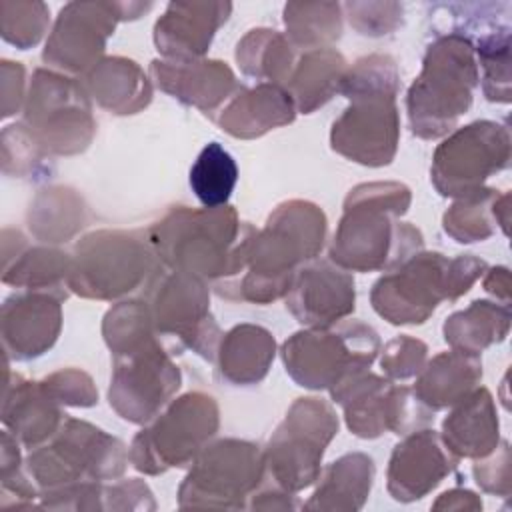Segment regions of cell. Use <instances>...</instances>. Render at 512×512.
Masks as SVG:
<instances>
[{
	"mask_svg": "<svg viewBox=\"0 0 512 512\" xmlns=\"http://www.w3.org/2000/svg\"><path fill=\"white\" fill-rule=\"evenodd\" d=\"M438 434L458 460L488 456L500 442V422L490 390L478 386L456 402Z\"/></svg>",
	"mask_w": 512,
	"mask_h": 512,
	"instance_id": "obj_27",
	"label": "cell"
},
{
	"mask_svg": "<svg viewBox=\"0 0 512 512\" xmlns=\"http://www.w3.org/2000/svg\"><path fill=\"white\" fill-rule=\"evenodd\" d=\"M458 466L440 434L420 428L406 434L392 450L386 470V488L396 502H416L428 496Z\"/></svg>",
	"mask_w": 512,
	"mask_h": 512,
	"instance_id": "obj_20",
	"label": "cell"
},
{
	"mask_svg": "<svg viewBox=\"0 0 512 512\" xmlns=\"http://www.w3.org/2000/svg\"><path fill=\"white\" fill-rule=\"evenodd\" d=\"M104 510H156L154 494L140 478H116L104 482Z\"/></svg>",
	"mask_w": 512,
	"mask_h": 512,
	"instance_id": "obj_48",
	"label": "cell"
},
{
	"mask_svg": "<svg viewBox=\"0 0 512 512\" xmlns=\"http://www.w3.org/2000/svg\"><path fill=\"white\" fill-rule=\"evenodd\" d=\"M480 70L472 40L442 32L426 48L422 70L406 94L410 130L422 140L448 136L474 100Z\"/></svg>",
	"mask_w": 512,
	"mask_h": 512,
	"instance_id": "obj_4",
	"label": "cell"
},
{
	"mask_svg": "<svg viewBox=\"0 0 512 512\" xmlns=\"http://www.w3.org/2000/svg\"><path fill=\"white\" fill-rule=\"evenodd\" d=\"M160 262L144 230H94L72 250L70 292L88 300H122L144 288Z\"/></svg>",
	"mask_w": 512,
	"mask_h": 512,
	"instance_id": "obj_5",
	"label": "cell"
},
{
	"mask_svg": "<svg viewBox=\"0 0 512 512\" xmlns=\"http://www.w3.org/2000/svg\"><path fill=\"white\" fill-rule=\"evenodd\" d=\"M488 270L486 260L474 254H460L448 260V302L464 296Z\"/></svg>",
	"mask_w": 512,
	"mask_h": 512,
	"instance_id": "obj_49",
	"label": "cell"
},
{
	"mask_svg": "<svg viewBox=\"0 0 512 512\" xmlns=\"http://www.w3.org/2000/svg\"><path fill=\"white\" fill-rule=\"evenodd\" d=\"M144 300L156 336L172 356L192 350L206 362H214L222 330L210 312L206 280L160 264L144 286Z\"/></svg>",
	"mask_w": 512,
	"mask_h": 512,
	"instance_id": "obj_9",
	"label": "cell"
},
{
	"mask_svg": "<svg viewBox=\"0 0 512 512\" xmlns=\"http://www.w3.org/2000/svg\"><path fill=\"white\" fill-rule=\"evenodd\" d=\"M346 58L336 48H316L298 56L284 88L294 100L296 112L312 114L340 92Z\"/></svg>",
	"mask_w": 512,
	"mask_h": 512,
	"instance_id": "obj_33",
	"label": "cell"
},
{
	"mask_svg": "<svg viewBox=\"0 0 512 512\" xmlns=\"http://www.w3.org/2000/svg\"><path fill=\"white\" fill-rule=\"evenodd\" d=\"M152 84L174 100L214 116L238 90L234 70L224 60L200 58L188 62L154 58L148 66Z\"/></svg>",
	"mask_w": 512,
	"mask_h": 512,
	"instance_id": "obj_22",
	"label": "cell"
},
{
	"mask_svg": "<svg viewBox=\"0 0 512 512\" xmlns=\"http://www.w3.org/2000/svg\"><path fill=\"white\" fill-rule=\"evenodd\" d=\"M474 482L494 496H510V444L500 440L498 446L484 458H476L472 466Z\"/></svg>",
	"mask_w": 512,
	"mask_h": 512,
	"instance_id": "obj_47",
	"label": "cell"
},
{
	"mask_svg": "<svg viewBox=\"0 0 512 512\" xmlns=\"http://www.w3.org/2000/svg\"><path fill=\"white\" fill-rule=\"evenodd\" d=\"M152 2H68L60 8L42 50V62L68 76H84L106 50L118 22L136 20Z\"/></svg>",
	"mask_w": 512,
	"mask_h": 512,
	"instance_id": "obj_14",
	"label": "cell"
},
{
	"mask_svg": "<svg viewBox=\"0 0 512 512\" xmlns=\"http://www.w3.org/2000/svg\"><path fill=\"white\" fill-rule=\"evenodd\" d=\"M328 392L332 402L342 406L348 430L364 440L386 432L406 436L434 420V412L416 398L410 386L394 384L370 370L350 374Z\"/></svg>",
	"mask_w": 512,
	"mask_h": 512,
	"instance_id": "obj_13",
	"label": "cell"
},
{
	"mask_svg": "<svg viewBox=\"0 0 512 512\" xmlns=\"http://www.w3.org/2000/svg\"><path fill=\"white\" fill-rule=\"evenodd\" d=\"M48 156L84 152L96 136L92 98L80 78L36 68L20 120Z\"/></svg>",
	"mask_w": 512,
	"mask_h": 512,
	"instance_id": "obj_11",
	"label": "cell"
},
{
	"mask_svg": "<svg viewBox=\"0 0 512 512\" xmlns=\"http://www.w3.org/2000/svg\"><path fill=\"white\" fill-rule=\"evenodd\" d=\"M400 142V114L392 96L352 98L332 122L330 146L350 162L380 168L388 166Z\"/></svg>",
	"mask_w": 512,
	"mask_h": 512,
	"instance_id": "obj_18",
	"label": "cell"
},
{
	"mask_svg": "<svg viewBox=\"0 0 512 512\" xmlns=\"http://www.w3.org/2000/svg\"><path fill=\"white\" fill-rule=\"evenodd\" d=\"M378 332L360 320L304 328L280 348L286 374L302 388L330 390L350 374L368 370L380 352Z\"/></svg>",
	"mask_w": 512,
	"mask_h": 512,
	"instance_id": "obj_7",
	"label": "cell"
},
{
	"mask_svg": "<svg viewBox=\"0 0 512 512\" xmlns=\"http://www.w3.org/2000/svg\"><path fill=\"white\" fill-rule=\"evenodd\" d=\"M510 130L494 120H476L452 130L434 150L430 180L440 196L464 198L510 166Z\"/></svg>",
	"mask_w": 512,
	"mask_h": 512,
	"instance_id": "obj_15",
	"label": "cell"
},
{
	"mask_svg": "<svg viewBox=\"0 0 512 512\" xmlns=\"http://www.w3.org/2000/svg\"><path fill=\"white\" fill-rule=\"evenodd\" d=\"M88 224V206L70 186H46L36 192L26 212L30 234L42 244H62Z\"/></svg>",
	"mask_w": 512,
	"mask_h": 512,
	"instance_id": "obj_32",
	"label": "cell"
},
{
	"mask_svg": "<svg viewBox=\"0 0 512 512\" xmlns=\"http://www.w3.org/2000/svg\"><path fill=\"white\" fill-rule=\"evenodd\" d=\"M342 12L358 34L380 38L402 24L404 6L398 2H346Z\"/></svg>",
	"mask_w": 512,
	"mask_h": 512,
	"instance_id": "obj_45",
	"label": "cell"
},
{
	"mask_svg": "<svg viewBox=\"0 0 512 512\" xmlns=\"http://www.w3.org/2000/svg\"><path fill=\"white\" fill-rule=\"evenodd\" d=\"M180 386L182 374L172 354L158 338H152L128 354L114 356L108 404L122 420L148 424Z\"/></svg>",
	"mask_w": 512,
	"mask_h": 512,
	"instance_id": "obj_16",
	"label": "cell"
},
{
	"mask_svg": "<svg viewBox=\"0 0 512 512\" xmlns=\"http://www.w3.org/2000/svg\"><path fill=\"white\" fill-rule=\"evenodd\" d=\"M266 480L264 446L240 440H210L192 460L178 486L180 508H248L250 496Z\"/></svg>",
	"mask_w": 512,
	"mask_h": 512,
	"instance_id": "obj_12",
	"label": "cell"
},
{
	"mask_svg": "<svg viewBox=\"0 0 512 512\" xmlns=\"http://www.w3.org/2000/svg\"><path fill=\"white\" fill-rule=\"evenodd\" d=\"M478 70L482 68V92L486 100L510 104V24H494L472 40Z\"/></svg>",
	"mask_w": 512,
	"mask_h": 512,
	"instance_id": "obj_38",
	"label": "cell"
},
{
	"mask_svg": "<svg viewBox=\"0 0 512 512\" xmlns=\"http://www.w3.org/2000/svg\"><path fill=\"white\" fill-rule=\"evenodd\" d=\"M292 96L282 84L258 82L252 88L240 90L214 114V124L240 140H254L274 128L288 126L296 118Z\"/></svg>",
	"mask_w": 512,
	"mask_h": 512,
	"instance_id": "obj_25",
	"label": "cell"
},
{
	"mask_svg": "<svg viewBox=\"0 0 512 512\" xmlns=\"http://www.w3.org/2000/svg\"><path fill=\"white\" fill-rule=\"evenodd\" d=\"M400 92V72L398 64L390 54H368L358 58L352 66L346 68L340 92L344 98H362V96H392Z\"/></svg>",
	"mask_w": 512,
	"mask_h": 512,
	"instance_id": "obj_41",
	"label": "cell"
},
{
	"mask_svg": "<svg viewBox=\"0 0 512 512\" xmlns=\"http://www.w3.org/2000/svg\"><path fill=\"white\" fill-rule=\"evenodd\" d=\"M482 380L480 356L448 350L426 360L412 386L416 398L432 412L452 408L466 398Z\"/></svg>",
	"mask_w": 512,
	"mask_h": 512,
	"instance_id": "obj_30",
	"label": "cell"
},
{
	"mask_svg": "<svg viewBox=\"0 0 512 512\" xmlns=\"http://www.w3.org/2000/svg\"><path fill=\"white\" fill-rule=\"evenodd\" d=\"M500 196L496 188H482L470 196L456 198L442 216L444 232L458 244H474L488 240L496 228L494 202Z\"/></svg>",
	"mask_w": 512,
	"mask_h": 512,
	"instance_id": "obj_39",
	"label": "cell"
},
{
	"mask_svg": "<svg viewBox=\"0 0 512 512\" xmlns=\"http://www.w3.org/2000/svg\"><path fill=\"white\" fill-rule=\"evenodd\" d=\"M26 70L20 62L2 60L0 62V94H2V118L14 116L24 108L26 100Z\"/></svg>",
	"mask_w": 512,
	"mask_h": 512,
	"instance_id": "obj_50",
	"label": "cell"
},
{
	"mask_svg": "<svg viewBox=\"0 0 512 512\" xmlns=\"http://www.w3.org/2000/svg\"><path fill=\"white\" fill-rule=\"evenodd\" d=\"M234 58L244 76L284 86L298 54L286 34L274 28H252L238 40Z\"/></svg>",
	"mask_w": 512,
	"mask_h": 512,
	"instance_id": "obj_35",
	"label": "cell"
},
{
	"mask_svg": "<svg viewBox=\"0 0 512 512\" xmlns=\"http://www.w3.org/2000/svg\"><path fill=\"white\" fill-rule=\"evenodd\" d=\"M130 462L128 446L102 428L66 416L58 432L30 450L24 468L40 492L82 480L122 478Z\"/></svg>",
	"mask_w": 512,
	"mask_h": 512,
	"instance_id": "obj_6",
	"label": "cell"
},
{
	"mask_svg": "<svg viewBox=\"0 0 512 512\" xmlns=\"http://www.w3.org/2000/svg\"><path fill=\"white\" fill-rule=\"evenodd\" d=\"M510 306L492 300H474L452 312L442 324L444 342L458 352L480 356L486 348L506 340L510 332Z\"/></svg>",
	"mask_w": 512,
	"mask_h": 512,
	"instance_id": "obj_34",
	"label": "cell"
},
{
	"mask_svg": "<svg viewBox=\"0 0 512 512\" xmlns=\"http://www.w3.org/2000/svg\"><path fill=\"white\" fill-rule=\"evenodd\" d=\"M102 338L112 356L128 354L158 338L148 302L144 298L118 300L102 318Z\"/></svg>",
	"mask_w": 512,
	"mask_h": 512,
	"instance_id": "obj_40",
	"label": "cell"
},
{
	"mask_svg": "<svg viewBox=\"0 0 512 512\" xmlns=\"http://www.w3.org/2000/svg\"><path fill=\"white\" fill-rule=\"evenodd\" d=\"M44 390L62 406L90 408L98 404V390L92 376L80 368H62L42 380Z\"/></svg>",
	"mask_w": 512,
	"mask_h": 512,
	"instance_id": "obj_46",
	"label": "cell"
},
{
	"mask_svg": "<svg viewBox=\"0 0 512 512\" xmlns=\"http://www.w3.org/2000/svg\"><path fill=\"white\" fill-rule=\"evenodd\" d=\"M62 302L50 292L18 290L2 304L0 326L8 360L28 362L48 352L62 330Z\"/></svg>",
	"mask_w": 512,
	"mask_h": 512,
	"instance_id": "obj_21",
	"label": "cell"
},
{
	"mask_svg": "<svg viewBox=\"0 0 512 512\" xmlns=\"http://www.w3.org/2000/svg\"><path fill=\"white\" fill-rule=\"evenodd\" d=\"M340 422L330 402L296 398L264 446L266 482L298 494L318 482L322 458Z\"/></svg>",
	"mask_w": 512,
	"mask_h": 512,
	"instance_id": "obj_10",
	"label": "cell"
},
{
	"mask_svg": "<svg viewBox=\"0 0 512 512\" xmlns=\"http://www.w3.org/2000/svg\"><path fill=\"white\" fill-rule=\"evenodd\" d=\"M248 508L252 510H296V494H290L270 482H262V486L250 496Z\"/></svg>",
	"mask_w": 512,
	"mask_h": 512,
	"instance_id": "obj_51",
	"label": "cell"
},
{
	"mask_svg": "<svg viewBox=\"0 0 512 512\" xmlns=\"http://www.w3.org/2000/svg\"><path fill=\"white\" fill-rule=\"evenodd\" d=\"M220 408L214 396L192 390L170 400L132 438L130 464L148 476L190 466L198 452L216 436Z\"/></svg>",
	"mask_w": 512,
	"mask_h": 512,
	"instance_id": "obj_8",
	"label": "cell"
},
{
	"mask_svg": "<svg viewBox=\"0 0 512 512\" xmlns=\"http://www.w3.org/2000/svg\"><path fill=\"white\" fill-rule=\"evenodd\" d=\"M374 460L364 452H348L328 464L304 510L356 512L362 510L374 482Z\"/></svg>",
	"mask_w": 512,
	"mask_h": 512,
	"instance_id": "obj_31",
	"label": "cell"
},
{
	"mask_svg": "<svg viewBox=\"0 0 512 512\" xmlns=\"http://www.w3.org/2000/svg\"><path fill=\"white\" fill-rule=\"evenodd\" d=\"M52 156L36 142L32 132L22 124H10L2 130V172L14 178L44 180L52 172Z\"/></svg>",
	"mask_w": 512,
	"mask_h": 512,
	"instance_id": "obj_42",
	"label": "cell"
},
{
	"mask_svg": "<svg viewBox=\"0 0 512 512\" xmlns=\"http://www.w3.org/2000/svg\"><path fill=\"white\" fill-rule=\"evenodd\" d=\"M50 26V10L38 0H2L0 34L18 50L34 48Z\"/></svg>",
	"mask_w": 512,
	"mask_h": 512,
	"instance_id": "obj_43",
	"label": "cell"
},
{
	"mask_svg": "<svg viewBox=\"0 0 512 512\" xmlns=\"http://www.w3.org/2000/svg\"><path fill=\"white\" fill-rule=\"evenodd\" d=\"M448 260L442 252L420 250L380 276L370 290L374 312L394 326L424 324L448 300Z\"/></svg>",
	"mask_w": 512,
	"mask_h": 512,
	"instance_id": "obj_17",
	"label": "cell"
},
{
	"mask_svg": "<svg viewBox=\"0 0 512 512\" xmlns=\"http://www.w3.org/2000/svg\"><path fill=\"white\" fill-rule=\"evenodd\" d=\"M380 368L388 380L416 378L428 360V346L420 338L400 334L380 346Z\"/></svg>",
	"mask_w": 512,
	"mask_h": 512,
	"instance_id": "obj_44",
	"label": "cell"
},
{
	"mask_svg": "<svg viewBox=\"0 0 512 512\" xmlns=\"http://www.w3.org/2000/svg\"><path fill=\"white\" fill-rule=\"evenodd\" d=\"M432 510H468L478 512L482 510V500L478 494L466 488H450L442 492L436 502L432 504Z\"/></svg>",
	"mask_w": 512,
	"mask_h": 512,
	"instance_id": "obj_52",
	"label": "cell"
},
{
	"mask_svg": "<svg viewBox=\"0 0 512 512\" xmlns=\"http://www.w3.org/2000/svg\"><path fill=\"white\" fill-rule=\"evenodd\" d=\"M342 4L338 2H288L282 12L286 38L296 50L332 48L342 36Z\"/></svg>",
	"mask_w": 512,
	"mask_h": 512,
	"instance_id": "obj_36",
	"label": "cell"
},
{
	"mask_svg": "<svg viewBox=\"0 0 512 512\" xmlns=\"http://www.w3.org/2000/svg\"><path fill=\"white\" fill-rule=\"evenodd\" d=\"M70 272L72 254L50 244L28 246L20 230H2V282L6 286L50 292L66 300L70 296Z\"/></svg>",
	"mask_w": 512,
	"mask_h": 512,
	"instance_id": "obj_24",
	"label": "cell"
},
{
	"mask_svg": "<svg viewBox=\"0 0 512 512\" xmlns=\"http://www.w3.org/2000/svg\"><path fill=\"white\" fill-rule=\"evenodd\" d=\"M410 204V188L396 180L354 186L344 198L328 260L348 272H390L424 250L422 232L400 220Z\"/></svg>",
	"mask_w": 512,
	"mask_h": 512,
	"instance_id": "obj_2",
	"label": "cell"
},
{
	"mask_svg": "<svg viewBox=\"0 0 512 512\" xmlns=\"http://www.w3.org/2000/svg\"><path fill=\"white\" fill-rule=\"evenodd\" d=\"M40 380H28L8 370L2 402V424L28 450L50 440L68 416Z\"/></svg>",
	"mask_w": 512,
	"mask_h": 512,
	"instance_id": "obj_26",
	"label": "cell"
},
{
	"mask_svg": "<svg viewBox=\"0 0 512 512\" xmlns=\"http://www.w3.org/2000/svg\"><path fill=\"white\" fill-rule=\"evenodd\" d=\"M276 356L274 334L258 324H236L222 334L216 350V376L230 386L260 384Z\"/></svg>",
	"mask_w": 512,
	"mask_h": 512,
	"instance_id": "obj_29",
	"label": "cell"
},
{
	"mask_svg": "<svg viewBox=\"0 0 512 512\" xmlns=\"http://www.w3.org/2000/svg\"><path fill=\"white\" fill-rule=\"evenodd\" d=\"M188 182L204 208L226 206L238 182L236 160L222 144L210 142L196 156Z\"/></svg>",
	"mask_w": 512,
	"mask_h": 512,
	"instance_id": "obj_37",
	"label": "cell"
},
{
	"mask_svg": "<svg viewBox=\"0 0 512 512\" xmlns=\"http://www.w3.org/2000/svg\"><path fill=\"white\" fill-rule=\"evenodd\" d=\"M326 232L328 220L318 204L300 198L278 204L264 228H250L242 272L232 280L214 282L216 294L260 306L284 298L296 270L322 252Z\"/></svg>",
	"mask_w": 512,
	"mask_h": 512,
	"instance_id": "obj_1",
	"label": "cell"
},
{
	"mask_svg": "<svg viewBox=\"0 0 512 512\" xmlns=\"http://www.w3.org/2000/svg\"><path fill=\"white\" fill-rule=\"evenodd\" d=\"M88 96L116 116L138 114L148 108L154 94L150 74L126 56H104L82 78Z\"/></svg>",
	"mask_w": 512,
	"mask_h": 512,
	"instance_id": "obj_28",
	"label": "cell"
},
{
	"mask_svg": "<svg viewBox=\"0 0 512 512\" xmlns=\"http://www.w3.org/2000/svg\"><path fill=\"white\" fill-rule=\"evenodd\" d=\"M252 224L242 222L234 206H170L144 234L158 262L176 272L222 282L244 268V244Z\"/></svg>",
	"mask_w": 512,
	"mask_h": 512,
	"instance_id": "obj_3",
	"label": "cell"
},
{
	"mask_svg": "<svg viewBox=\"0 0 512 512\" xmlns=\"http://www.w3.org/2000/svg\"><path fill=\"white\" fill-rule=\"evenodd\" d=\"M484 274V290L494 298L502 300L504 304H510V270L506 266H494L488 268Z\"/></svg>",
	"mask_w": 512,
	"mask_h": 512,
	"instance_id": "obj_53",
	"label": "cell"
},
{
	"mask_svg": "<svg viewBox=\"0 0 512 512\" xmlns=\"http://www.w3.org/2000/svg\"><path fill=\"white\" fill-rule=\"evenodd\" d=\"M286 310L304 328H328L356 308L354 276L330 260L300 266L284 296Z\"/></svg>",
	"mask_w": 512,
	"mask_h": 512,
	"instance_id": "obj_19",
	"label": "cell"
},
{
	"mask_svg": "<svg viewBox=\"0 0 512 512\" xmlns=\"http://www.w3.org/2000/svg\"><path fill=\"white\" fill-rule=\"evenodd\" d=\"M230 12V2H170L154 24V46L164 60H200Z\"/></svg>",
	"mask_w": 512,
	"mask_h": 512,
	"instance_id": "obj_23",
	"label": "cell"
}]
</instances>
